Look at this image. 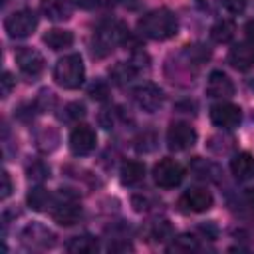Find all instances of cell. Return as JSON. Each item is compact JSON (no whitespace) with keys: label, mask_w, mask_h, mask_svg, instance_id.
I'll return each instance as SVG.
<instances>
[{"label":"cell","mask_w":254,"mask_h":254,"mask_svg":"<svg viewBox=\"0 0 254 254\" xmlns=\"http://www.w3.org/2000/svg\"><path fill=\"white\" fill-rule=\"evenodd\" d=\"M137 30H139L145 38H149V40L163 42V40H169V38L177 36V32H179V22H177V16H175L171 10L159 8V10L147 12L143 18H139Z\"/></svg>","instance_id":"obj_1"},{"label":"cell","mask_w":254,"mask_h":254,"mask_svg":"<svg viewBox=\"0 0 254 254\" xmlns=\"http://www.w3.org/2000/svg\"><path fill=\"white\" fill-rule=\"evenodd\" d=\"M127 36V28L117 20H105L99 24V28L93 34L91 52L97 58H103L115 50L117 44H121Z\"/></svg>","instance_id":"obj_2"},{"label":"cell","mask_w":254,"mask_h":254,"mask_svg":"<svg viewBox=\"0 0 254 254\" xmlns=\"http://www.w3.org/2000/svg\"><path fill=\"white\" fill-rule=\"evenodd\" d=\"M85 67L79 54H69L58 60L54 65V81L64 89H77L83 83Z\"/></svg>","instance_id":"obj_3"},{"label":"cell","mask_w":254,"mask_h":254,"mask_svg":"<svg viewBox=\"0 0 254 254\" xmlns=\"http://www.w3.org/2000/svg\"><path fill=\"white\" fill-rule=\"evenodd\" d=\"M38 28V16L32 10H18L4 20V30L10 38H28Z\"/></svg>","instance_id":"obj_4"},{"label":"cell","mask_w":254,"mask_h":254,"mask_svg":"<svg viewBox=\"0 0 254 254\" xmlns=\"http://www.w3.org/2000/svg\"><path fill=\"white\" fill-rule=\"evenodd\" d=\"M185 177V171L181 167V163H177L175 159H161L155 167H153V181L159 189H175Z\"/></svg>","instance_id":"obj_5"},{"label":"cell","mask_w":254,"mask_h":254,"mask_svg":"<svg viewBox=\"0 0 254 254\" xmlns=\"http://www.w3.org/2000/svg\"><path fill=\"white\" fill-rule=\"evenodd\" d=\"M52 218L58 224H62V226H71V224L79 222V218H81V206L75 200V196L69 194V192H65V194L62 192L60 200L52 208Z\"/></svg>","instance_id":"obj_6"},{"label":"cell","mask_w":254,"mask_h":254,"mask_svg":"<svg viewBox=\"0 0 254 254\" xmlns=\"http://www.w3.org/2000/svg\"><path fill=\"white\" fill-rule=\"evenodd\" d=\"M20 238H22V244H26L28 248H38V250H46L56 244V234L40 222H32L24 226V230L20 232Z\"/></svg>","instance_id":"obj_7"},{"label":"cell","mask_w":254,"mask_h":254,"mask_svg":"<svg viewBox=\"0 0 254 254\" xmlns=\"http://www.w3.org/2000/svg\"><path fill=\"white\" fill-rule=\"evenodd\" d=\"M210 121L216 125V127H222V129H234L240 125L242 121V111L238 105L234 103H228V101H220L216 105L210 107Z\"/></svg>","instance_id":"obj_8"},{"label":"cell","mask_w":254,"mask_h":254,"mask_svg":"<svg viewBox=\"0 0 254 254\" xmlns=\"http://www.w3.org/2000/svg\"><path fill=\"white\" fill-rule=\"evenodd\" d=\"M177 204L183 212H206L212 206V194L206 189H189L181 194Z\"/></svg>","instance_id":"obj_9"},{"label":"cell","mask_w":254,"mask_h":254,"mask_svg":"<svg viewBox=\"0 0 254 254\" xmlns=\"http://www.w3.org/2000/svg\"><path fill=\"white\" fill-rule=\"evenodd\" d=\"M16 58V64L20 67V71L28 77H38L42 71H44V58L38 50L34 48H28V46H22L16 50L14 54Z\"/></svg>","instance_id":"obj_10"},{"label":"cell","mask_w":254,"mask_h":254,"mask_svg":"<svg viewBox=\"0 0 254 254\" xmlns=\"http://www.w3.org/2000/svg\"><path fill=\"white\" fill-rule=\"evenodd\" d=\"M196 143V131L189 123H173L167 131V145L173 151H187Z\"/></svg>","instance_id":"obj_11"},{"label":"cell","mask_w":254,"mask_h":254,"mask_svg":"<svg viewBox=\"0 0 254 254\" xmlns=\"http://www.w3.org/2000/svg\"><path fill=\"white\" fill-rule=\"evenodd\" d=\"M133 99H135V103H137L143 111L155 113V111L161 109V105H163V101H165V95H163V91H161L155 83H143V85H139V87L133 91Z\"/></svg>","instance_id":"obj_12"},{"label":"cell","mask_w":254,"mask_h":254,"mask_svg":"<svg viewBox=\"0 0 254 254\" xmlns=\"http://www.w3.org/2000/svg\"><path fill=\"white\" fill-rule=\"evenodd\" d=\"M95 143H97V137L89 125H77L69 135V149L73 155H79V157L89 155L95 149Z\"/></svg>","instance_id":"obj_13"},{"label":"cell","mask_w":254,"mask_h":254,"mask_svg":"<svg viewBox=\"0 0 254 254\" xmlns=\"http://www.w3.org/2000/svg\"><path fill=\"white\" fill-rule=\"evenodd\" d=\"M228 64L238 69V71H246L254 67V44L250 42H240L234 48H230L228 52Z\"/></svg>","instance_id":"obj_14"},{"label":"cell","mask_w":254,"mask_h":254,"mask_svg":"<svg viewBox=\"0 0 254 254\" xmlns=\"http://www.w3.org/2000/svg\"><path fill=\"white\" fill-rule=\"evenodd\" d=\"M206 93L216 99H226L234 95V83L232 79L222 71H212L206 79Z\"/></svg>","instance_id":"obj_15"},{"label":"cell","mask_w":254,"mask_h":254,"mask_svg":"<svg viewBox=\"0 0 254 254\" xmlns=\"http://www.w3.org/2000/svg\"><path fill=\"white\" fill-rule=\"evenodd\" d=\"M42 14L52 22H64L71 18V6L67 0H42Z\"/></svg>","instance_id":"obj_16"},{"label":"cell","mask_w":254,"mask_h":254,"mask_svg":"<svg viewBox=\"0 0 254 254\" xmlns=\"http://www.w3.org/2000/svg\"><path fill=\"white\" fill-rule=\"evenodd\" d=\"M230 171L238 181H252L254 179V157L250 153H238L230 161Z\"/></svg>","instance_id":"obj_17"},{"label":"cell","mask_w":254,"mask_h":254,"mask_svg":"<svg viewBox=\"0 0 254 254\" xmlns=\"http://www.w3.org/2000/svg\"><path fill=\"white\" fill-rule=\"evenodd\" d=\"M119 179L127 187H135L145 179V165L139 161H125L119 171Z\"/></svg>","instance_id":"obj_18"},{"label":"cell","mask_w":254,"mask_h":254,"mask_svg":"<svg viewBox=\"0 0 254 254\" xmlns=\"http://www.w3.org/2000/svg\"><path fill=\"white\" fill-rule=\"evenodd\" d=\"M44 44L52 50H64V48H69L73 44V34L69 30H60V28H54V30H48L44 34Z\"/></svg>","instance_id":"obj_19"},{"label":"cell","mask_w":254,"mask_h":254,"mask_svg":"<svg viewBox=\"0 0 254 254\" xmlns=\"http://www.w3.org/2000/svg\"><path fill=\"white\" fill-rule=\"evenodd\" d=\"M137 71H139V69H137L131 62H129V64L119 62V64H115V65L111 67L109 75H111V81H113V83H117V85H125V83H129L131 79H135Z\"/></svg>","instance_id":"obj_20"},{"label":"cell","mask_w":254,"mask_h":254,"mask_svg":"<svg viewBox=\"0 0 254 254\" xmlns=\"http://www.w3.org/2000/svg\"><path fill=\"white\" fill-rule=\"evenodd\" d=\"M234 34H236V26H234L232 20H218V22L212 26V30H210L212 40L218 42V44L230 42V40L234 38Z\"/></svg>","instance_id":"obj_21"},{"label":"cell","mask_w":254,"mask_h":254,"mask_svg":"<svg viewBox=\"0 0 254 254\" xmlns=\"http://www.w3.org/2000/svg\"><path fill=\"white\" fill-rule=\"evenodd\" d=\"M67 250L69 252H75V254H89V252H95L97 250V240L93 236H75L67 242Z\"/></svg>","instance_id":"obj_22"},{"label":"cell","mask_w":254,"mask_h":254,"mask_svg":"<svg viewBox=\"0 0 254 254\" xmlns=\"http://www.w3.org/2000/svg\"><path fill=\"white\" fill-rule=\"evenodd\" d=\"M26 200H28V204H30V208H32V210L42 212V210H46V208H48V204H50L52 196H50V192H48L46 189L36 187V189H32V190L28 192Z\"/></svg>","instance_id":"obj_23"},{"label":"cell","mask_w":254,"mask_h":254,"mask_svg":"<svg viewBox=\"0 0 254 254\" xmlns=\"http://www.w3.org/2000/svg\"><path fill=\"white\" fill-rule=\"evenodd\" d=\"M190 169H192L194 177H196V179H202V181H214V179L218 177L216 165L206 163V161H202V159H194Z\"/></svg>","instance_id":"obj_24"},{"label":"cell","mask_w":254,"mask_h":254,"mask_svg":"<svg viewBox=\"0 0 254 254\" xmlns=\"http://www.w3.org/2000/svg\"><path fill=\"white\" fill-rule=\"evenodd\" d=\"M147 236H149L151 240H155V242H163V240H167V238L173 236V226H171L167 220L153 222V224L149 226V230H147Z\"/></svg>","instance_id":"obj_25"},{"label":"cell","mask_w":254,"mask_h":254,"mask_svg":"<svg viewBox=\"0 0 254 254\" xmlns=\"http://www.w3.org/2000/svg\"><path fill=\"white\" fill-rule=\"evenodd\" d=\"M196 248H198V240L192 234H181L169 246V250H179V252H190V250H196Z\"/></svg>","instance_id":"obj_26"},{"label":"cell","mask_w":254,"mask_h":254,"mask_svg":"<svg viewBox=\"0 0 254 254\" xmlns=\"http://www.w3.org/2000/svg\"><path fill=\"white\" fill-rule=\"evenodd\" d=\"M50 177V167L42 161H34L32 165H28V179L34 183H42Z\"/></svg>","instance_id":"obj_27"},{"label":"cell","mask_w":254,"mask_h":254,"mask_svg":"<svg viewBox=\"0 0 254 254\" xmlns=\"http://www.w3.org/2000/svg\"><path fill=\"white\" fill-rule=\"evenodd\" d=\"M89 95H91L95 101H105L107 95H109V87H107V83H103V81H95V83L89 87Z\"/></svg>","instance_id":"obj_28"},{"label":"cell","mask_w":254,"mask_h":254,"mask_svg":"<svg viewBox=\"0 0 254 254\" xmlns=\"http://www.w3.org/2000/svg\"><path fill=\"white\" fill-rule=\"evenodd\" d=\"M194 2L206 14H216L220 10V6H222V0H194Z\"/></svg>","instance_id":"obj_29"},{"label":"cell","mask_w":254,"mask_h":254,"mask_svg":"<svg viewBox=\"0 0 254 254\" xmlns=\"http://www.w3.org/2000/svg\"><path fill=\"white\" fill-rule=\"evenodd\" d=\"M83 115H85V105H83V103L75 101V103H69V105H67V117H69V119H79V117H83Z\"/></svg>","instance_id":"obj_30"},{"label":"cell","mask_w":254,"mask_h":254,"mask_svg":"<svg viewBox=\"0 0 254 254\" xmlns=\"http://www.w3.org/2000/svg\"><path fill=\"white\" fill-rule=\"evenodd\" d=\"M12 194V181H10V173L8 171H2V200H6L8 196Z\"/></svg>","instance_id":"obj_31"},{"label":"cell","mask_w":254,"mask_h":254,"mask_svg":"<svg viewBox=\"0 0 254 254\" xmlns=\"http://www.w3.org/2000/svg\"><path fill=\"white\" fill-rule=\"evenodd\" d=\"M246 2H248V0H222V4H224L232 14H240V12L246 8Z\"/></svg>","instance_id":"obj_32"},{"label":"cell","mask_w":254,"mask_h":254,"mask_svg":"<svg viewBox=\"0 0 254 254\" xmlns=\"http://www.w3.org/2000/svg\"><path fill=\"white\" fill-rule=\"evenodd\" d=\"M12 87H14V77H12L10 71H4V75H2V97H8Z\"/></svg>","instance_id":"obj_33"},{"label":"cell","mask_w":254,"mask_h":254,"mask_svg":"<svg viewBox=\"0 0 254 254\" xmlns=\"http://www.w3.org/2000/svg\"><path fill=\"white\" fill-rule=\"evenodd\" d=\"M133 208H135L137 212L149 210V198H147V196H135V198H133Z\"/></svg>","instance_id":"obj_34"},{"label":"cell","mask_w":254,"mask_h":254,"mask_svg":"<svg viewBox=\"0 0 254 254\" xmlns=\"http://www.w3.org/2000/svg\"><path fill=\"white\" fill-rule=\"evenodd\" d=\"M242 200H244V206H248V210L254 212V189H246L242 194Z\"/></svg>","instance_id":"obj_35"},{"label":"cell","mask_w":254,"mask_h":254,"mask_svg":"<svg viewBox=\"0 0 254 254\" xmlns=\"http://www.w3.org/2000/svg\"><path fill=\"white\" fill-rule=\"evenodd\" d=\"M75 6L79 8H85V10H91V8H99V0H71Z\"/></svg>","instance_id":"obj_36"},{"label":"cell","mask_w":254,"mask_h":254,"mask_svg":"<svg viewBox=\"0 0 254 254\" xmlns=\"http://www.w3.org/2000/svg\"><path fill=\"white\" fill-rule=\"evenodd\" d=\"M244 34H246L248 42H250V44H254V18L246 22V26H244Z\"/></svg>","instance_id":"obj_37"},{"label":"cell","mask_w":254,"mask_h":254,"mask_svg":"<svg viewBox=\"0 0 254 254\" xmlns=\"http://www.w3.org/2000/svg\"><path fill=\"white\" fill-rule=\"evenodd\" d=\"M119 0H99V8H113Z\"/></svg>","instance_id":"obj_38"},{"label":"cell","mask_w":254,"mask_h":254,"mask_svg":"<svg viewBox=\"0 0 254 254\" xmlns=\"http://www.w3.org/2000/svg\"><path fill=\"white\" fill-rule=\"evenodd\" d=\"M115 248H117V246H109V250H115ZM121 250H133V248H131V244H123Z\"/></svg>","instance_id":"obj_39"},{"label":"cell","mask_w":254,"mask_h":254,"mask_svg":"<svg viewBox=\"0 0 254 254\" xmlns=\"http://www.w3.org/2000/svg\"><path fill=\"white\" fill-rule=\"evenodd\" d=\"M250 87H252V89H254V81H250Z\"/></svg>","instance_id":"obj_40"}]
</instances>
